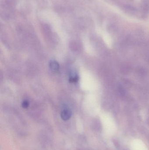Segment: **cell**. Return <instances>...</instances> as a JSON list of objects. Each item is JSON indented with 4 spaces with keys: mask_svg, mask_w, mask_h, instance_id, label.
<instances>
[{
    "mask_svg": "<svg viewBox=\"0 0 149 150\" xmlns=\"http://www.w3.org/2000/svg\"><path fill=\"white\" fill-rule=\"evenodd\" d=\"M60 116H61V118L63 120H68L71 117V111L70 109L65 108L61 112Z\"/></svg>",
    "mask_w": 149,
    "mask_h": 150,
    "instance_id": "cell-1",
    "label": "cell"
},
{
    "mask_svg": "<svg viewBox=\"0 0 149 150\" xmlns=\"http://www.w3.org/2000/svg\"><path fill=\"white\" fill-rule=\"evenodd\" d=\"M50 67L51 69L54 72H57L59 69L58 62L55 60H52L50 62Z\"/></svg>",
    "mask_w": 149,
    "mask_h": 150,
    "instance_id": "cell-2",
    "label": "cell"
},
{
    "mask_svg": "<svg viewBox=\"0 0 149 150\" xmlns=\"http://www.w3.org/2000/svg\"><path fill=\"white\" fill-rule=\"evenodd\" d=\"M142 10L144 15L149 14V0H144L143 3Z\"/></svg>",
    "mask_w": 149,
    "mask_h": 150,
    "instance_id": "cell-3",
    "label": "cell"
},
{
    "mask_svg": "<svg viewBox=\"0 0 149 150\" xmlns=\"http://www.w3.org/2000/svg\"><path fill=\"white\" fill-rule=\"evenodd\" d=\"M69 82L71 83H76L78 82L79 79V77L78 75L72 72L70 74V76H69Z\"/></svg>",
    "mask_w": 149,
    "mask_h": 150,
    "instance_id": "cell-4",
    "label": "cell"
},
{
    "mask_svg": "<svg viewBox=\"0 0 149 150\" xmlns=\"http://www.w3.org/2000/svg\"><path fill=\"white\" fill-rule=\"evenodd\" d=\"M22 105L23 108L26 109V108H27L29 107V101H28V100H24L22 103Z\"/></svg>",
    "mask_w": 149,
    "mask_h": 150,
    "instance_id": "cell-5",
    "label": "cell"
},
{
    "mask_svg": "<svg viewBox=\"0 0 149 150\" xmlns=\"http://www.w3.org/2000/svg\"><path fill=\"white\" fill-rule=\"evenodd\" d=\"M119 92H120V93L121 95H122V96L125 95V91H124V89L122 86H120L119 88Z\"/></svg>",
    "mask_w": 149,
    "mask_h": 150,
    "instance_id": "cell-6",
    "label": "cell"
}]
</instances>
